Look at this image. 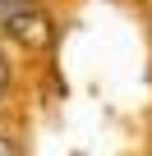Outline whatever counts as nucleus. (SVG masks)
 I'll return each instance as SVG.
<instances>
[{
	"label": "nucleus",
	"instance_id": "nucleus-1",
	"mask_svg": "<svg viewBox=\"0 0 152 156\" xmlns=\"http://www.w3.org/2000/svg\"><path fill=\"white\" fill-rule=\"evenodd\" d=\"M9 92V60H5V51H0V97Z\"/></svg>",
	"mask_w": 152,
	"mask_h": 156
},
{
	"label": "nucleus",
	"instance_id": "nucleus-2",
	"mask_svg": "<svg viewBox=\"0 0 152 156\" xmlns=\"http://www.w3.org/2000/svg\"><path fill=\"white\" fill-rule=\"evenodd\" d=\"M0 156H19V147H14V142L5 138V133H0Z\"/></svg>",
	"mask_w": 152,
	"mask_h": 156
}]
</instances>
